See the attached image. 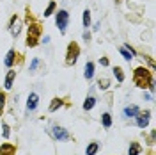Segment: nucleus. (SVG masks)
I'll return each mask as SVG.
<instances>
[{
  "mask_svg": "<svg viewBox=\"0 0 156 155\" xmlns=\"http://www.w3.org/2000/svg\"><path fill=\"white\" fill-rule=\"evenodd\" d=\"M14 57H16V52L11 48L9 52H7V55H5V59H4V64L7 66V68H12V64H14Z\"/></svg>",
  "mask_w": 156,
  "mask_h": 155,
  "instance_id": "nucleus-13",
  "label": "nucleus"
},
{
  "mask_svg": "<svg viewBox=\"0 0 156 155\" xmlns=\"http://www.w3.org/2000/svg\"><path fill=\"white\" fill-rule=\"evenodd\" d=\"M82 23H83V27H85V29H89V27H90V11H89V9L83 11V16H82Z\"/></svg>",
  "mask_w": 156,
  "mask_h": 155,
  "instance_id": "nucleus-19",
  "label": "nucleus"
},
{
  "mask_svg": "<svg viewBox=\"0 0 156 155\" xmlns=\"http://www.w3.org/2000/svg\"><path fill=\"white\" fill-rule=\"evenodd\" d=\"M83 39H85V41H89V39H90V34H89L87 30H85V32H83Z\"/></svg>",
  "mask_w": 156,
  "mask_h": 155,
  "instance_id": "nucleus-28",
  "label": "nucleus"
},
{
  "mask_svg": "<svg viewBox=\"0 0 156 155\" xmlns=\"http://www.w3.org/2000/svg\"><path fill=\"white\" fill-rule=\"evenodd\" d=\"M94 105H96V98H94V96H87L82 107H83V111H90Z\"/></svg>",
  "mask_w": 156,
  "mask_h": 155,
  "instance_id": "nucleus-17",
  "label": "nucleus"
},
{
  "mask_svg": "<svg viewBox=\"0 0 156 155\" xmlns=\"http://www.w3.org/2000/svg\"><path fill=\"white\" fill-rule=\"evenodd\" d=\"M142 152V146L138 145V143H129V148H128V155H138Z\"/></svg>",
  "mask_w": 156,
  "mask_h": 155,
  "instance_id": "nucleus-16",
  "label": "nucleus"
},
{
  "mask_svg": "<svg viewBox=\"0 0 156 155\" xmlns=\"http://www.w3.org/2000/svg\"><path fill=\"white\" fill-rule=\"evenodd\" d=\"M133 82H135V86L142 87V89H146L149 87L151 91H154V82H153V75H151V71L144 66H140V68L135 70V73H133Z\"/></svg>",
  "mask_w": 156,
  "mask_h": 155,
  "instance_id": "nucleus-1",
  "label": "nucleus"
},
{
  "mask_svg": "<svg viewBox=\"0 0 156 155\" xmlns=\"http://www.w3.org/2000/svg\"><path fill=\"white\" fill-rule=\"evenodd\" d=\"M119 52L122 54V57L126 59V61H131V59L135 57V50L131 48L129 45H126V47H121V48H119Z\"/></svg>",
  "mask_w": 156,
  "mask_h": 155,
  "instance_id": "nucleus-10",
  "label": "nucleus"
},
{
  "mask_svg": "<svg viewBox=\"0 0 156 155\" xmlns=\"http://www.w3.org/2000/svg\"><path fill=\"white\" fill-rule=\"evenodd\" d=\"M68 23H69V13L66 9H60L57 14H55V25L58 27V30H60L62 34L68 29Z\"/></svg>",
  "mask_w": 156,
  "mask_h": 155,
  "instance_id": "nucleus-3",
  "label": "nucleus"
},
{
  "mask_svg": "<svg viewBox=\"0 0 156 155\" xmlns=\"http://www.w3.org/2000/svg\"><path fill=\"white\" fill-rule=\"evenodd\" d=\"M83 77L87 78V80H90V78L94 77V62H90V61H89L87 64H85V70H83Z\"/></svg>",
  "mask_w": 156,
  "mask_h": 155,
  "instance_id": "nucleus-14",
  "label": "nucleus"
},
{
  "mask_svg": "<svg viewBox=\"0 0 156 155\" xmlns=\"http://www.w3.org/2000/svg\"><path fill=\"white\" fill-rule=\"evenodd\" d=\"M99 64H101V66H108V59L107 57H101V59H99Z\"/></svg>",
  "mask_w": 156,
  "mask_h": 155,
  "instance_id": "nucleus-27",
  "label": "nucleus"
},
{
  "mask_svg": "<svg viewBox=\"0 0 156 155\" xmlns=\"http://www.w3.org/2000/svg\"><path fill=\"white\" fill-rule=\"evenodd\" d=\"M64 105V102H62V98H58V96H55L53 100H51V104H50V112H55L57 109H60V107Z\"/></svg>",
  "mask_w": 156,
  "mask_h": 155,
  "instance_id": "nucleus-15",
  "label": "nucleus"
},
{
  "mask_svg": "<svg viewBox=\"0 0 156 155\" xmlns=\"http://www.w3.org/2000/svg\"><path fill=\"white\" fill-rule=\"evenodd\" d=\"M114 75H115L117 82H124V73H122V70L119 68V66H115V68H114Z\"/></svg>",
  "mask_w": 156,
  "mask_h": 155,
  "instance_id": "nucleus-22",
  "label": "nucleus"
},
{
  "mask_svg": "<svg viewBox=\"0 0 156 155\" xmlns=\"http://www.w3.org/2000/svg\"><path fill=\"white\" fill-rule=\"evenodd\" d=\"M14 78H16V71H14V70H9L7 75H5V84H4V87H5V89H11V87H12V82H14Z\"/></svg>",
  "mask_w": 156,
  "mask_h": 155,
  "instance_id": "nucleus-12",
  "label": "nucleus"
},
{
  "mask_svg": "<svg viewBox=\"0 0 156 155\" xmlns=\"http://www.w3.org/2000/svg\"><path fill=\"white\" fill-rule=\"evenodd\" d=\"M78 55H80V47L76 43H69L68 50H66V64H75L78 61Z\"/></svg>",
  "mask_w": 156,
  "mask_h": 155,
  "instance_id": "nucleus-4",
  "label": "nucleus"
},
{
  "mask_svg": "<svg viewBox=\"0 0 156 155\" xmlns=\"http://www.w3.org/2000/svg\"><path fill=\"white\" fill-rule=\"evenodd\" d=\"M50 134H51V137H53V139H57V141H68L69 137H71L66 128H62V127H58V125L51 127Z\"/></svg>",
  "mask_w": 156,
  "mask_h": 155,
  "instance_id": "nucleus-5",
  "label": "nucleus"
},
{
  "mask_svg": "<svg viewBox=\"0 0 156 155\" xmlns=\"http://www.w3.org/2000/svg\"><path fill=\"white\" fill-rule=\"evenodd\" d=\"M4 107H5V93H2V91H0V116H2Z\"/></svg>",
  "mask_w": 156,
  "mask_h": 155,
  "instance_id": "nucleus-24",
  "label": "nucleus"
},
{
  "mask_svg": "<svg viewBox=\"0 0 156 155\" xmlns=\"http://www.w3.org/2000/svg\"><path fill=\"white\" fill-rule=\"evenodd\" d=\"M39 66V59L37 57H34L32 59V62H30V71H36V68Z\"/></svg>",
  "mask_w": 156,
  "mask_h": 155,
  "instance_id": "nucleus-26",
  "label": "nucleus"
},
{
  "mask_svg": "<svg viewBox=\"0 0 156 155\" xmlns=\"http://www.w3.org/2000/svg\"><path fill=\"white\" fill-rule=\"evenodd\" d=\"M39 105V96H37V93H30L29 98H27V111H36Z\"/></svg>",
  "mask_w": 156,
  "mask_h": 155,
  "instance_id": "nucleus-8",
  "label": "nucleus"
},
{
  "mask_svg": "<svg viewBox=\"0 0 156 155\" xmlns=\"http://www.w3.org/2000/svg\"><path fill=\"white\" fill-rule=\"evenodd\" d=\"M41 36V25L37 21H29V29H27V47H36Z\"/></svg>",
  "mask_w": 156,
  "mask_h": 155,
  "instance_id": "nucleus-2",
  "label": "nucleus"
},
{
  "mask_svg": "<svg viewBox=\"0 0 156 155\" xmlns=\"http://www.w3.org/2000/svg\"><path fill=\"white\" fill-rule=\"evenodd\" d=\"M98 150H99V145L98 143H89V146L85 148V155H96Z\"/></svg>",
  "mask_w": 156,
  "mask_h": 155,
  "instance_id": "nucleus-18",
  "label": "nucleus"
},
{
  "mask_svg": "<svg viewBox=\"0 0 156 155\" xmlns=\"http://www.w3.org/2000/svg\"><path fill=\"white\" fill-rule=\"evenodd\" d=\"M55 9H57V4H55V2H50V4H48V7L44 9V18L51 16V14L55 13Z\"/></svg>",
  "mask_w": 156,
  "mask_h": 155,
  "instance_id": "nucleus-21",
  "label": "nucleus"
},
{
  "mask_svg": "<svg viewBox=\"0 0 156 155\" xmlns=\"http://www.w3.org/2000/svg\"><path fill=\"white\" fill-rule=\"evenodd\" d=\"M138 112H140V109L136 105H128V107H124V111H122V116L124 118H135Z\"/></svg>",
  "mask_w": 156,
  "mask_h": 155,
  "instance_id": "nucleus-11",
  "label": "nucleus"
},
{
  "mask_svg": "<svg viewBox=\"0 0 156 155\" xmlns=\"http://www.w3.org/2000/svg\"><path fill=\"white\" fill-rule=\"evenodd\" d=\"M20 30H21V20H20L18 14H14L12 18H11V23H9V32L12 38H18Z\"/></svg>",
  "mask_w": 156,
  "mask_h": 155,
  "instance_id": "nucleus-6",
  "label": "nucleus"
},
{
  "mask_svg": "<svg viewBox=\"0 0 156 155\" xmlns=\"http://www.w3.org/2000/svg\"><path fill=\"white\" fill-rule=\"evenodd\" d=\"M136 119V127L138 128H146L149 125V119H151V111H144V112H138L135 116Z\"/></svg>",
  "mask_w": 156,
  "mask_h": 155,
  "instance_id": "nucleus-7",
  "label": "nucleus"
},
{
  "mask_svg": "<svg viewBox=\"0 0 156 155\" xmlns=\"http://www.w3.org/2000/svg\"><path fill=\"white\" fill-rule=\"evenodd\" d=\"M0 155H16V146L11 143H4L0 146Z\"/></svg>",
  "mask_w": 156,
  "mask_h": 155,
  "instance_id": "nucleus-9",
  "label": "nucleus"
},
{
  "mask_svg": "<svg viewBox=\"0 0 156 155\" xmlns=\"http://www.w3.org/2000/svg\"><path fill=\"white\" fill-rule=\"evenodd\" d=\"M98 87L103 89V91L108 89V87H110V80H108V78H99V80H98Z\"/></svg>",
  "mask_w": 156,
  "mask_h": 155,
  "instance_id": "nucleus-23",
  "label": "nucleus"
},
{
  "mask_svg": "<svg viewBox=\"0 0 156 155\" xmlns=\"http://www.w3.org/2000/svg\"><path fill=\"white\" fill-rule=\"evenodd\" d=\"M101 123H103V127H105V128H110V127H112V116H110L108 112L101 114Z\"/></svg>",
  "mask_w": 156,
  "mask_h": 155,
  "instance_id": "nucleus-20",
  "label": "nucleus"
},
{
  "mask_svg": "<svg viewBox=\"0 0 156 155\" xmlns=\"http://www.w3.org/2000/svg\"><path fill=\"white\" fill-rule=\"evenodd\" d=\"M9 134H11V132H9V125H7V123H2V136L7 139Z\"/></svg>",
  "mask_w": 156,
  "mask_h": 155,
  "instance_id": "nucleus-25",
  "label": "nucleus"
}]
</instances>
